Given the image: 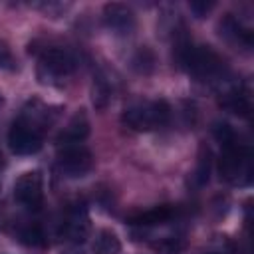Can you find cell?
Instances as JSON below:
<instances>
[{"label":"cell","instance_id":"cell-11","mask_svg":"<svg viewBox=\"0 0 254 254\" xmlns=\"http://www.w3.org/2000/svg\"><path fill=\"white\" fill-rule=\"evenodd\" d=\"M220 36H224L228 42L242 46V48H252V32L242 26L240 20H236L232 14H226L220 20Z\"/></svg>","mask_w":254,"mask_h":254},{"label":"cell","instance_id":"cell-3","mask_svg":"<svg viewBox=\"0 0 254 254\" xmlns=\"http://www.w3.org/2000/svg\"><path fill=\"white\" fill-rule=\"evenodd\" d=\"M220 177L230 185H248L252 181L250 151L238 141L222 147L220 155Z\"/></svg>","mask_w":254,"mask_h":254},{"label":"cell","instance_id":"cell-21","mask_svg":"<svg viewBox=\"0 0 254 254\" xmlns=\"http://www.w3.org/2000/svg\"><path fill=\"white\" fill-rule=\"evenodd\" d=\"M0 67H8V69L14 67V58H12L10 50L6 48V44H2V42H0Z\"/></svg>","mask_w":254,"mask_h":254},{"label":"cell","instance_id":"cell-8","mask_svg":"<svg viewBox=\"0 0 254 254\" xmlns=\"http://www.w3.org/2000/svg\"><path fill=\"white\" fill-rule=\"evenodd\" d=\"M103 24L109 32L117 36H129L135 30V14L125 4H105L103 8Z\"/></svg>","mask_w":254,"mask_h":254},{"label":"cell","instance_id":"cell-7","mask_svg":"<svg viewBox=\"0 0 254 254\" xmlns=\"http://www.w3.org/2000/svg\"><path fill=\"white\" fill-rule=\"evenodd\" d=\"M14 198L26 208H40L44 198V179L40 171H26L14 183Z\"/></svg>","mask_w":254,"mask_h":254},{"label":"cell","instance_id":"cell-4","mask_svg":"<svg viewBox=\"0 0 254 254\" xmlns=\"http://www.w3.org/2000/svg\"><path fill=\"white\" fill-rule=\"evenodd\" d=\"M77 67V58L64 48H50L40 56L38 79L40 83H60V79L71 75Z\"/></svg>","mask_w":254,"mask_h":254},{"label":"cell","instance_id":"cell-2","mask_svg":"<svg viewBox=\"0 0 254 254\" xmlns=\"http://www.w3.org/2000/svg\"><path fill=\"white\" fill-rule=\"evenodd\" d=\"M171 107L165 99L135 101L125 107L121 121L133 131H153L169 123Z\"/></svg>","mask_w":254,"mask_h":254},{"label":"cell","instance_id":"cell-10","mask_svg":"<svg viewBox=\"0 0 254 254\" xmlns=\"http://www.w3.org/2000/svg\"><path fill=\"white\" fill-rule=\"evenodd\" d=\"M220 103L228 109V111H232V113H236V115H242V117H248V113H250V95H248V91L242 87V85H234V83H224V85H220Z\"/></svg>","mask_w":254,"mask_h":254},{"label":"cell","instance_id":"cell-12","mask_svg":"<svg viewBox=\"0 0 254 254\" xmlns=\"http://www.w3.org/2000/svg\"><path fill=\"white\" fill-rule=\"evenodd\" d=\"M89 135V121L83 113H75L69 123L62 129V133L58 135V145H77L81 143L85 137Z\"/></svg>","mask_w":254,"mask_h":254},{"label":"cell","instance_id":"cell-18","mask_svg":"<svg viewBox=\"0 0 254 254\" xmlns=\"http://www.w3.org/2000/svg\"><path fill=\"white\" fill-rule=\"evenodd\" d=\"M212 133H214V137H216V141L224 147V145H228V143H234V141H238L236 139V133H234V129L228 125V123H224V121H218V123H214V127H212Z\"/></svg>","mask_w":254,"mask_h":254},{"label":"cell","instance_id":"cell-20","mask_svg":"<svg viewBox=\"0 0 254 254\" xmlns=\"http://www.w3.org/2000/svg\"><path fill=\"white\" fill-rule=\"evenodd\" d=\"M189 8L194 12L196 18H202V16H206V12H210L214 8V2H190Z\"/></svg>","mask_w":254,"mask_h":254},{"label":"cell","instance_id":"cell-13","mask_svg":"<svg viewBox=\"0 0 254 254\" xmlns=\"http://www.w3.org/2000/svg\"><path fill=\"white\" fill-rule=\"evenodd\" d=\"M175 214H177V208H173L171 204H161V206H153L145 212H137L129 216L127 222L133 226H157V224L169 222Z\"/></svg>","mask_w":254,"mask_h":254},{"label":"cell","instance_id":"cell-9","mask_svg":"<svg viewBox=\"0 0 254 254\" xmlns=\"http://www.w3.org/2000/svg\"><path fill=\"white\" fill-rule=\"evenodd\" d=\"M87 232H89L87 208H85L83 202H75L67 210V216H65V222H64V234L71 244L77 246L87 238Z\"/></svg>","mask_w":254,"mask_h":254},{"label":"cell","instance_id":"cell-22","mask_svg":"<svg viewBox=\"0 0 254 254\" xmlns=\"http://www.w3.org/2000/svg\"><path fill=\"white\" fill-rule=\"evenodd\" d=\"M2 103H4V97H2V93H0V107H2Z\"/></svg>","mask_w":254,"mask_h":254},{"label":"cell","instance_id":"cell-6","mask_svg":"<svg viewBox=\"0 0 254 254\" xmlns=\"http://www.w3.org/2000/svg\"><path fill=\"white\" fill-rule=\"evenodd\" d=\"M8 147L16 155H34L42 147V135L36 125L24 117L16 119L8 131Z\"/></svg>","mask_w":254,"mask_h":254},{"label":"cell","instance_id":"cell-5","mask_svg":"<svg viewBox=\"0 0 254 254\" xmlns=\"http://www.w3.org/2000/svg\"><path fill=\"white\" fill-rule=\"evenodd\" d=\"M58 171L67 179H81L93 169V155L81 145H65L58 155Z\"/></svg>","mask_w":254,"mask_h":254},{"label":"cell","instance_id":"cell-16","mask_svg":"<svg viewBox=\"0 0 254 254\" xmlns=\"http://www.w3.org/2000/svg\"><path fill=\"white\" fill-rule=\"evenodd\" d=\"M210 165H212V159H210V151L206 147H200V153H198V161H196V169L192 173V179H194V185L196 187H204L210 179Z\"/></svg>","mask_w":254,"mask_h":254},{"label":"cell","instance_id":"cell-17","mask_svg":"<svg viewBox=\"0 0 254 254\" xmlns=\"http://www.w3.org/2000/svg\"><path fill=\"white\" fill-rule=\"evenodd\" d=\"M133 67L139 73H149L155 67V56L149 48H139L137 54L133 56Z\"/></svg>","mask_w":254,"mask_h":254},{"label":"cell","instance_id":"cell-15","mask_svg":"<svg viewBox=\"0 0 254 254\" xmlns=\"http://www.w3.org/2000/svg\"><path fill=\"white\" fill-rule=\"evenodd\" d=\"M119 252H121L119 236L109 228H101L93 240V254H119Z\"/></svg>","mask_w":254,"mask_h":254},{"label":"cell","instance_id":"cell-14","mask_svg":"<svg viewBox=\"0 0 254 254\" xmlns=\"http://www.w3.org/2000/svg\"><path fill=\"white\" fill-rule=\"evenodd\" d=\"M113 97V87L109 83V79L103 73H97L93 77V85H91V103L95 109H105L109 105Z\"/></svg>","mask_w":254,"mask_h":254},{"label":"cell","instance_id":"cell-19","mask_svg":"<svg viewBox=\"0 0 254 254\" xmlns=\"http://www.w3.org/2000/svg\"><path fill=\"white\" fill-rule=\"evenodd\" d=\"M20 240L24 244H28V246H42L46 242V236H44L42 228L34 224V226H28V228H24L20 232Z\"/></svg>","mask_w":254,"mask_h":254},{"label":"cell","instance_id":"cell-23","mask_svg":"<svg viewBox=\"0 0 254 254\" xmlns=\"http://www.w3.org/2000/svg\"><path fill=\"white\" fill-rule=\"evenodd\" d=\"M206 254H220V252H206Z\"/></svg>","mask_w":254,"mask_h":254},{"label":"cell","instance_id":"cell-1","mask_svg":"<svg viewBox=\"0 0 254 254\" xmlns=\"http://www.w3.org/2000/svg\"><path fill=\"white\" fill-rule=\"evenodd\" d=\"M175 56L183 69H187L189 73H192L202 81L214 83L218 87L228 81L226 64L210 46H196L187 38H183L177 42Z\"/></svg>","mask_w":254,"mask_h":254}]
</instances>
